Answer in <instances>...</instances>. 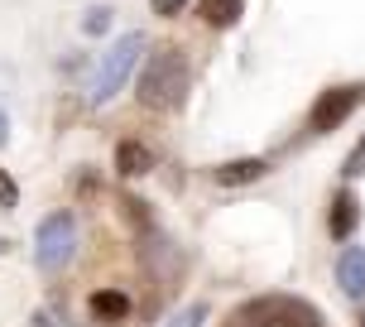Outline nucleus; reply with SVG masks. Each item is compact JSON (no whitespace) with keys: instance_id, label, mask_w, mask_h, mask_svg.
Wrapping results in <instances>:
<instances>
[{"instance_id":"obj_18","label":"nucleus","mask_w":365,"mask_h":327,"mask_svg":"<svg viewBox=\"0 0 365 327\" xmlns=\"http://www.w3.org/2000/svg\"><path fill=\"white\" fill-rule=\"evenodd\" d=\"M10 140V116H5V106H0V145Z\"/></svg>"},{"instance_id":"obj_5","label":"nucleus","mask_w":365,"mask_h":327,"mask_svg":"<svg viewBox=\"0 0 365 327\" xmlns=\"http://www.w3.org/2000/svg\"><path fill=\"white\" fill-rule=\"evenodd\" d=\"M356 106H361V87H327L322 96H317V106H312L308 126L317 130V135H327V130H336Z\"/></svg>"},{"instance_id":"obj_9","label":"nucleus","mask_w":365,"mask_h":327,"mask_svg":"<svg viewBox=\"0 0 365 327\" xmlns=\"http://www.w3.org/2000/svg\"><path fill=\"white\" fill-rule=\"evenodd\" d=\"M87 308H91V318H101V323H120L130 313V298L120 289H96L87 298Z\"/></svg>"},{"instance_id":"obj_17","label":"nucleus","mask_w":365,"mask_h":327,"mask_svg":"<svg viewBox=\"0 0 365 327\" xmlns=\"http://www.w3.org/2000/svg\"><path fill=\"white\" fill-rule=\"evenodd\" d=\"M182 5H187V0H149V10H154V15H178Z\"/></svg>"},{"instance_id":"obj_11","label":"nucleus","mask_w":365,"mask_h":327,"mask_svg":"<svg viewBox=\"0 0 365 327\" xmlns=\"http://www.w3.org/2000/svg\"><path fill=\"white\" fill-rule=\"evenodd\" d=\"M202 19L212 24V29H226V24H236L240 19V0H197Z\"/></svg>"},{"instance_id":"obj_14","label":"nucleus","mask_w":365,"mask_h":327,"mask_svg":"<svg viewBox=\"0 0 365 327\" xmlns=\"http://www.w3.org/2000/svg\"><path fill=\"white\" fill-rule=\"evenodd\" d=\"M202 323H207V308H202V303H187V308H178L164 327H202Z\"/></svg>"},{"instance_id":"obj_1","label":"nucleus","mask_w":365,"mask_h":327,"mask_svg":"<svg viewBox=\"0 0 365 327\" xmlns=\"http://www.w3.org/2000/svg\"><path fill=\"white\" fill-rule=\"evenodd\" d=\"M187 58L182 49H159V54H149L145 73H140V101L149 111H173L182 106V96H187Z\"/></svg>"},{"instance_id":"obj_2","label":"nucleus","mask_w":365,"mask_h":327,"mask_svg":"<svg viewBox=\"0 0 365 327\" xmlns=\"http://www.w3.org/2000/svg\"><path fill=\"white\" fill-rule=\"evenodd\" d=\"M140 54H145V34H140V29L120 34V44H110L106 54H101V68H96V77H91V91H87L91 106H106L110 96L125 87L130 73H135V63H140Z\"/></svg>"},{"instance_id":"obj_16","label":"nucleus","mask_w":365,"mask_h":327,"mask_svg":"<svg viewBox=\"0 0 365 327\" xmlns=\"http://www.w3.org/2000/svg\"><path fill=\"white\" fill-rule=\"evenodd\" d=\"M346 173H351V178H356V173H365V140L346 154Z\"/></svg>"},{"instance_id":"obj_4","label":"nucleus","mask_w":365,"mask_h":327,"mask_svg":"<svg viewBox=\"0 0 365 327\" xmlns=\"http://www.w3.org/2000/svg\"><path fill=\"white\" fill-rule=\"evenodd\" d=\"M73 255H77V221H73V212H48V217L38 221V231H34L38 270L58 274Z\"/></svg>"},{"instance_id":"obj_12","label":"nucleus","mask_w":365,"mask_h":327,"mask_svg":"<svg viewBox=\"0 0 365 327\" xmlns=\"http://www.w3.org/2000/svg\"><path fill=\"white\" fill-rule=\"evenodd\" d=\"M120 217L135 226V231H154V217H149V202L140 198H120Z\"/></svg>"},{"instance_id":"obj_8","label":"nucleus","mask_w":365,"mask_h":327,"mask_svg":"<svg viewBox=\"0 0 365 327\" xmlns=\"http://www.w3.org/2000/svg\"><path fill=\"white\" fill-rule=\"evenodd\" d=\"M356 221H361V202L351 198V193H341V198L331 202V217H327V231L336 241H346L351 231H356Z\"/></svg>"},{"instance_id":"obj_10","label":"nucleus","mask_w":365,"mask_h":327,"mask_svg":"<svg viewBox=\"0 0 365 327\" xmlns=\"http://www.w3.org/2000/svg\"><path fill=\"white\" fill-rule=\"evenodd\" d=\"M264 168H269L264 159H231V164H221V168H217V183H226V188H236V183H255V178H264Z\"/></svg>"},{"instance_id":"obj_15","label":"nucleus","mask_w":365,"mask_h":327,"mask_svg":"<svg viewBox=\"0 0 365 327\" xmlns=\"http://www.w3.org/2000/svg\"><path fill=\"white\" fill-rule=\"evenodd\" d=\"M15 202H19L15 178H10V173H0V207H15Z\"/></svg>"},{"instance_id":"obj_6","label":"nucleus","mask_w":365,"mask_h":327,"mask_svg":"<svg viewBox=\"0 0 365 327\" xmlns=\"http://www.w3.org/2000/svg\"><path fill=\"white\" fill-rule=\"evenodd\" d=\"M336 289L346 298H365V246H346L336 255Z\"/></svg>"},{"instance_id":"obj_19","label":"nucleus","mask_w":365,"mask_h":327,"mask_svg":"<svg viewBox=\"0 0 365 327\" xmlns=\"http://www.w3.org/2000/svg\"><path fill=\"white\" fill-rule=\"evenodd\" d=\"M361 327H365V313H361Z\"/></svg>"},{"instance_id":"obj_3","label":"nucleus","mask_w":365,"mask_h":327,"mask_svg":"<svg viewBox=\"0 0 365 327\" xmlns=\"http://www.w3.org/2000/svg\"><path fill=\"white\" fill-rule=\"evenodd\" d=\"M240 327H322V313L293 293H259L240 308Z\"/></svg>"},{"instance_id":"obj_7","label":"nucleus","mask_w":365,"mask_h":327,"mask_svg":"<svg viewBox=\"0 0 365 327\" xmlns=\"http://www.w3.org/2000/svg\"><path fill=\"white\" fill-rule=\"evenodd\" d=\"M115 168H120L125 178H140V173L154 168V154H149V145H140V140H120V145H115Z\"/></svg>"},{"instance_id":"obj_13","label":"nucleus","mask_w":365,"mask_h":327,"mask_svg":"<svg viewBox=\"0 0 365 327\" xmlns=\"http://www.w3.org/2000/svg\"><path fill=\"white\" fill-rule=\"evenodd\" d=\"M110 29V5H91L82 15V34H106Z\"/></svg>"}]
</instances>
